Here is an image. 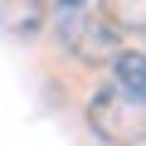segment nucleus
<instances>
[{"instance_id": "1", "label": "nucleus", "mask_w": 146, "mask_h": 146, "mask_svg": "<svg viewBox=\"0 0 146 146\" xmlns=\"http://www.w3.org/2000/svg\"><path fill=\"white\" fill-rule=\"evenodd\" d=\"M58 39L78 63H112L122 54V25L102 5H58Z\"/></svg>"}, {"instance_id": "2", "label": "nucleus", "mask_w": 146, "mask_h": 146, "mask_svg": "<svg viewBox=\"0 0 146 146\" xmlns=\"http://www.w3.org/2000/svg\"><path fill=\"white\" fill-rule=\"evenodd\" d=\"M88 127L112 146H136V141H146V107L107 83L88 98Z\"/></svg>"}, {"instance_id": "3", "label": "nucleus", "mask_w": 146, "mask_h": 146, "mask_svg": "<svg viewBox=\"0 0 146 146\" xmlns=\"http://www.w3.org/2000/svg\"><path fill=\"white\" fill-rule=\"evenodd\" d=\"M112 88H117V93H127L131 102H141V107H146V54L122 49V54L112 58Z\"/></svg>"}, {"instance_id": "4", "label": "nucleus", "mask_w": 146, "mask_h": 146, "mask_svg": "<svg viewBox=\"0 0 146 146\" xmlns=\"http://www.w3.org/2000/svg\"><path fill=\"white\" fill-rule=\"evenodd\" d=\"M141 34H146V20H141Z\"/></svg>"}]
</instances>
